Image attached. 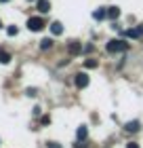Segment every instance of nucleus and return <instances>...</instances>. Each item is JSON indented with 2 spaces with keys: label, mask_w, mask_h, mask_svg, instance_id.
<instances>
[{
  "label": "nucleus",
  "mask_w": 143,
  "mask_h": 148,
  "mask_svg": "<svg viewBox=\"0 0 143 148\" xmlns=\"http://www.w3.org/2000/svg\"><path fill=\"white\" fill-rule=\"evenodd\" d=\"M124 129L135 133V131H139V129H141V123H139V121H128V123L124 125Z\"/></svg>",
  "instance_id": "6"
},
{
  "label": "nucleus",
  "mask_w": 143,
  "mask_h": 148,
  "mask_svg": "<svg viewBox=\"0 0 143 148\" xmlns=\"http://www.w3.org/2000/svg\"><path fill=\"white\" fill-rule=\"evenodd\" d=\"M51 32H53V34H55V36L63 34V25H61L59 21H53V23H51Z\"/></svg>",
  "instance_id": "9"
},
{
  "label": "nucleus",
  "mask_w": 143,
  "mask_h": 148,
  "mask_svg": "<svg viewBox=\"0 0 143 148\" xmlns=\"http://www.w3.org/2000/svg\"><path fill=\"white\" fill-rule=\"evenodd\" d=\"M51 47H53V40H51V38H44V40H40V49H42V51L51 49Z\"/></svg>",
  "instance_id": "12"
},
{
  "label": "nucleus",
  "mask_w": 143,
  "mask_h": 148,
  "mask_svg": "<svg viewBox=\"0 0 143 148\" xmlns=\"http://www.w3.org/2000/svg\"><path fill=\"white\" fill-rule=\"evenodd\" d=\"M9 62H11V53L0 49V64H9Z\"/></svg>",
  "instance_id": "11"
},
{
  "label": "nucleus",
  "mask_w": 143,
  "mask_h": 148,
  "mask_svg": "<svg viewBox=\"0 0 143 148\" xmlns=\"http://www.w3.org/2000/svg\"><path fill=\"white\" fill-rule=\"evenodd\" d=\"M25 93H28L30 97H34V95H36V89H34V87H30V89H25Z\"/></svg>",
  "instance_id": "18"
},
{
  "label": "nucleus",
  "mask_w": 143,
  "mask_h": 148,
  "mask_svg": "<svg viewBox=\"0 0 143 148\" xmlns=\"http://www.w3.org/2000/svg\"><path fill=\"white\" fill-rule=\"evenodd\" d=\"M36 6H38L40 13H49V11H51V2H49V0H38Z\"/></svg>",
  "instance_id": "7"
},
{
  "label": "nucleus",
  "mask_w": 143,
  "mask_h": 148,
  "mask_svg": "<svg viewBox=\"0 0 143 148\" xmlns=\"http://www.w3.org/2000/svg\"><path fill=\"white\" fill-rule=\"evenodd\" d=\"M44 25H46V23H44L42 17H30V19H28V30H32V32H40Z\"/></svg>",
  "instance_id": "2"
},
{
  "label": "nucleus",
  "mask_w": 143,
  "mask_h": 148,
  "mask_svg": "<svg viewBox=\"0 0 143 148\" xmlns=\"http://www.w3.org/2000/svg\"><path fill=\"white\" fill-rule=\"evenodd\" d=\"M107 17L116 21V19L120 17V9H118V6H107Z\"/></svg>",
  "instance_id": "8"
},
{
  "label": "nucleus",
  "mask_w": 143,
  "mask_h": 148,
  "mask_svg": "<svg viewBox=\"0 0 143 148\" xmlns=\"http://www.w3.org/2000/svg\"><path fill=\"white\" fill-rule=\"evenodd\" d=\"M76 136H78V140L82 142V140L88 136V129H86V125H82V127H78V131H76Z\"/></svg>",
  "instance_id": "10"
},
{
  "label": "nucleus",
  "mask_w": 143,
  "mask_h": 148,
  "mask_svg": "<svg viewBox=\"0 0 143 148\" xmlns=\"http://www.w3.org/2000/svg\"><path fill=\"white\" fill-rule=\"evenodd\" d=\"M137 30H139V34L143 36V25H139V28H137Z\"/></svg>",
  "instance_id": "20"
},
{
  "label": "nucleus",
  "mask_w": 143,
  "mask_h": 148,
  "mask_svg": "<svg viewBox=\"0 0 143 148\" xmlns=\"http://www.w3.org/2000/svg\"><path fill=\"white\" fill-rule=\"evenodd\" d=\"M126 148H139V144H137V142H128Z\"/></svg>",
  "instance_id": "19"
},
{
  "label": "nucleus",
  "mask_w": 143,
  "mask_h": 148,
  "mask_svg": "<svg viewBox=\"0 0 143 148\" xmlns=\"http://www.w3.org/2000/svg\"><path fill=\"white\" fill-rule=\"evenodd\" d=\"M0 2H9V0H0Z\"/></svg>",
  "instance_id": "21"
},
{
  "label": "nucleus",
  "mask_w": 143,
  "mask_h": 148,
  "mask_svg": "<svg viewBox=\"0 0 143 148\" xmlns=\"http://www.w3.org/2000/svg\"><path fill=\"white\" fill-rule=\"evenodd\" d=\"M51 123V116H42L40 119V125H49Z\"/></svg>",
  "instance_id": "17"
},
{
  "label": "nucleus",
  "mask_w": 143,
  "mask_h": 148,
  "mask_svg": "<svg viewBox=\"0 0 143 148\" xmlns=\"http://www.w3.org/2000/svg\"><path fill=\"white\" fill-rule=\"evenodd\" d=\"M105 17H107V9L105 6H99V9L93 11V19H97V21H101V19H105Z\"/></svg>",
  "instance_id": "5"
},
{
  "label": "nucleus",
  "mask_w": 143,
  "mask_h": 148,
  "mask_svg": "<svg viewBox=\"0 0 143 148\" xmlns=\"http://www.w3.org/2000/svg\"><path fill=\"white\" fill-rule=\"evenodd\" d=\"M67 53H70V55H80V53H82V45L74 40V42L67 45Z\"/></svg>",
  "instance_id": "4"
},
{
  "label": "nucleus",
  "mask_w": 143,
  "mask_h": 148,
  "mask_svg": "<svg viewBox=\"0 0 143 148\" xmlns=\"http://www.w3.org/2000/svg\"><path fill=\"white\" fill-rule=\"evenodd\" d=\"M74 83H76V87H78V89H84V87L88 85V74H84V72L76 74V78H74Z\"/></svg>",
  "instance_id": "3"
},
{
  "label": "nucleus",
  "mask_w": 143,
  "mask_h": 148,
  "mask_svg": "<svg viewBox=\"0 0 143 148\" xmlns=\"http://www.w3.org/2000/svg\"><path fill=\"white\" fill-rule=\"evenodd\" d=\"M126 49H128V42H126V40H120V38H114V40H110V42L105 45L107 53H122Z\"/></svg>",
  "instance_id": "1"
},
{
  "label": "nucleus",
  "mask_w": 143,
  "mask_h": 148,
  "mask_svg": "<svg viewBox=\"0 0 143 148\" xmlns=\"http://www.w3.org/2000/svg\"><path fill=\"white\" fill-rule=\"evenodd\" d=\"M46 148H61V144H57V142H46Z\"/></svg>",
  "instance_id": "16"
},
{
  "label": "nucleus",
  "mask_w": 143,
  "mask_h": 148,
  "mask_svg": "<svg viewBox=\"0 0 143 148\" xmlns=\"http://www.w3.org/2000/svg\"><path fill=\"white\" fill-rule=\"evenodd\" d=\"M0 28H2V21H0Z\"/></svg>",
  "instance_id": "22"
},
{
  "label": "nucleus",
  "mask_w": 143,
  "mask_h": 148,
  "mask_svg": "<svg viewBox=\"0 0 143 148\" xmlns=\"http://www.w3.org/2000/svg\"><path fill=\"white\" fill-rule=\"evenodd\" d=\"M17 25H9V28H6V34H9V36H17Z\"/></svg>",
  "instance_id": "14"
},
{
  "label": "nucleus",
  "mask_w": 143,
  "mask_h": 148,
  "mask_svg": "<svg viewBox=\"0 0 143 148\" xmlns=\"http://www.w3.org/2000/svg\"><path fill=\"white\" fill-rule=\"evenodd\" d=\"M84 66H86V68H97V66H99V62H97V59H86V62H84Z\"/></svg>",
  "instance_id": "13"
},
{
  "label": "nucleus",
  "mask_w": 143,
  "mask_h": 148,
  "mask_svg": "<svg viewBox=\"0 0 143 148\" xmlns=\"http://www.w3.org/2000/svg\"><path fill=\"white\" fill-rule=\"evenodd\" d=\"M126 36L128 38H139L141 34H139V30H126Z\"/></svg>",
  "instance_id": "15"
}]
</instances>
